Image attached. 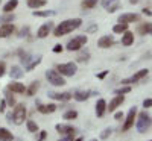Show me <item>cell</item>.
Returning a JSON list of instances; mask_svg holds the SVG:
<instances>
[{"label":"cell","mask_w":152,"mask_h":141,"mask_svg":"<svg viewBox=\"0 0 152 141\" xmlns=\"http://www.w3.org/2000/svg\"><path fill=\"white\" fill-rule=\"evenodd\" d=\"M107 111V102L104 99H99L97 103H96V115L97 117H102Z\"/></svg>","instance_id":"cell-16"},{"label":"cell","mask_w":152,"mask_h":141,"mask_svg":"<svg viewBox=\"0 0 152 141\" xmlns=\"http://www.w3.org/2000/svg\"><path fill=\"white\" fill-rule=\"evenodd\" d=\"M134 43V33L129 32V31H126L123 32V36H122V44L123 46H131Z\"/></svg>","instance_id":"cell-18"},{"label":"cell","mask_w":152,"mask_h":141,"mask_svg":"<svg viewBox=\"0 0 152 141\" xmlns=\"http://www.w3.org/2000/svg\"><path fill=\"white\" fill-rule=\"evenodd\" d=\"M126 31H128V24H123V23H119L113 28L114 33H122V32H126Z\"/></svg>","instance_id":"cell-29"},{"label":"cell","mask_w":152,"mask_h":141,"mask_svg":"<svg viewBox=\"0 0 152 141\" xmlns=\"http://www.w3.org/2000/svg\"><path fill=\"white\" fill-rule=\"evenodd\" d=\"M113 43H114L113 36L105 35V36H100V38H99L97 46H99V47H102V49H108V47H111V46H113Z\"/></svg>","instance_id":"cell-12"},{"label":"cell","mask_w":152,"mask_h":141,"mask_svg":"<svg viewBox=\"0 0 152 141\" xmlns=\"http://www.w3.org/2000/svg\"><path fill=\"white\" fill-rule=\"evenodd\" d=\"M148 73H149V70L148 68H142L140 71H137L135 74H132L131 78H128V79H123L122 81V84L123 85H128V84H134V82H138L142 78H145V76H148Z\"/></svg>","instance_id":"cell-7"},{"label":"cell","mask_w":152,"mask_h":141,"mask_svg":"<svg viewBox=\"0 0 152 141\" xmlns=\"http://www.w3.org/2000/svg\"><path fill=\"white\" fill-rule=\"evenodd\" d=\"M102 6L111 14V12H114L120 6V2H119V0H102Z\"/></svg>","instance_id":"cell-10"},{"label":"cell","mask_w":152,"mask_h":141,"mask_svg":"<svg viewBox=\"0 0 152 141\" xmlns=\"http://www.w3.org/2000/svg\"><path fill=\"white\" fill-rule=\"evenodd\" d=\"M73 137L75 134H70V135H66V138H61L59 141H73Z\"/></svg>","instance_id":"cell-44"},{"label":"cell","mask_w":152,"mask_h":141,"mask_svg":"<svg viewBox=\"0 0 152 141\" xmlns=\"http://www.w3.org/2000/svg\"><path fill=\"white\" fill-rule=\"evenodd\" d=\"M5 105H6V102H2V103H0V111H3V108H5Z\"/></svg>","instance_id":"cell-49"},{"label":"cell","mask_w":152,"mask_h":141,"mask_svg":"<svg viewBox=\"0 0 152 141\" xmlns=\"http://www.w3.org/2000/svg\"><path fill=\"white\" fill-rule=\"evenodd\" d=\"M46 135H47V132H46V131H41V132H40V138H38V141H43V140L46 138Z\"/></svg>","instance_id":"cell-45"},{"label":"cell","mask_w":152,"mask_h":141,"mask_svg":"<svg viewBox=\"0 0 152 141\" xmlns=\"http://www.w3.org/2000/svg\"><path fill=\"white\" fill-rule=\"evenodd\" d=\"M87 41H88V38H87L85 35H78V36H75L73 40L69 41L67 50H70V52H76V50L82 49V46L87 44Z\"/></svg>","instance_id":"cell-4"},{"label":"cell","mask_w":152,"mask_h":141,"mask_svg":"<svg viewBox=\"0 0 152 141\" xmlns=\"http://www.w3.org/2000/svg\"><path fill=\"white\" fill-rule=\"evenodd\" d=\"M46 79L50 82V85H53V86H62V85H66V79L62 78L58 71H55V70H47L46 71Z\"/></svg>","instance_id":"cell-3"},{"label":"cell","mask_w":152,"mask_h":141,"mask_svg":"<svg viewBox=\"0 0 152 141\" xmlns=\"http://www.w3.org/2000/svg\"><path fill=\"white\" fill-rule=\"evenodd\" d=\"M18 6V0H8V3L3 6V12H11Z\"/></svg>","instance_id":"cell-24"},{"label":"cell","mask_w":152,"mask_h":141,"mask_svg":"<svg viewBox=\"0 0 152 141\" xmlns=\"http://www.w3.org/2000/svg\"><path fill=\"white\" fill-rule=\"evenodd\" d=\"M46 3H47L46 0H28V6H29V8H34V9L43 8Z\"/></svg>","instance_id":"cell-22"},{"label":"cell","mask_w":152,"mask_h":141,"mask_svg":"<svg viewBox=\"0 0 152 141\" xmlns=\"http://www.w3.org/2000/svg\"><path fill=\"white\" fill-rule=\"evenodd\" d=\"M138 32L142 35H146V33H151L152 35V24L151 23H143L140 28H138Z\"/></svg>","instance_id":"cell-26"},{"label":"cell","mask_w":152,"mask_h":141,"mask_svg":"<svg viewBox=\"0 0 152 141\" xmlns=\"http://www.w3.org/2000/svg\"><path fill=\"white\" fill-rule=\"evenodd\" d=\"M14 14H11V12H6L5 15H0V23H3V24H6V23H12L14 21Z\"/></svg>","instance_id":"cell-27"},{"label":"cell","mask_w":152,"mask_h":141,"mask_svg":"<svg viewBox=\"0 0 152 141\" xmlns=\"http://www.w3.org/2000/svg\"><path fill=\"white\" fill-rule=\"evenodd\" d=\"M24 117H26V106H24L23 103H18L14 109V112H12V120H14V123L17 124H21L24 121Z\"/></svg>","instance_id":"cell-5"},{"label":"cell","mask_w":152,"mask_h":141,"mask_svg":"<svg viewBox=\"0 0 152 141\" xmlns=\"http://www.w3.org/2000/svg\"><path fill=\"white\" fill-rule=\"evenodd\" d=\"M8 89H9L11 93H18V94H21V93L26 91L24 85H23V84H20V82H11V84L8 85Z\"/></svg>","instance_id":"cell-13"},{"label":"cell","mask_w":152,"mask_h":141,"mask_svg":"<svg viewBox=\"0 0 152 141\" xmlns=\"http://www.w3.org/2000/svg\"><path fill=\"white\" fill-rule=\"evenodd\" d=\"M5 70H6V65H5V62L3 61H0V78L5 74Z\"/></svg>","instance_id":"cell-40"},{"label":"cell","mask_w":152,"mask_h":141,"mask_svg":"<svg viewBox=\"0 0 152 141\" xmlns=\"http://www.w3.org/2000/svg\"><path fill=\"white\" fill-rule=\"evenodd\" d=\"M97 2H99V0H82L81 6H82L84 9H91V8H94V6L97 5Z\"/></svg>","instance_id":"cell-28"},{"label":"cell","mask_w":152,"mask_h":141,"mask_svg":"<svg viewBox=\"0 0 152 141\" xmlns=\"http://www.w3.org/2000/svg\"><path fill=\"white\" fill-rule=\"evenodd\" d=\"M82 24V20L81 18H70V20H66L62 21L61 24H58V26L53 29V35L55 36H64L73 31H76L78 28H81Z\"/></svg>","instance_id":"cell-1"},{"label":"cell","mask_w":152,"mask_h":141,"mask_svg":"<svg viewBox=\"0 0 152 141\" xmlns=\"http://www.w3.org/2000/svg\"><path fill=\"white\" fill-rule=\"evenodd\" d=\"M149 141H152V140H149Z\"/></svg>","instance_id":"cell-52"},{"label":"cell","mask_w":152,"mask_h":141,"mask_svg":"<svg viewBox=\"0 0 152 141\" xmlns=\"http://www.w3.org/2000/svg\"><path fill=\"white\" fill-rule=\"evenodd\" d=\"M9 74H11L12 79H20V78H23V70H21L18 65H12Z\"/></svg>","instance_id":"cell-21"},{"label":"cell","mask_w":152,"mask_h":141,"mask_svg":"<svg viewBox=\"0 0 152 141\" xmlns=\"http://www.w3.org/2000/svg\"><path fill=\"white\" fill-rule=\"evenodd\" d=\"M0 141H12V134L5 127H0Z\"/></svg>","instance_id":"cell-23"},{"label":"cell","mask_w":152,"mask_h":141,"mask_svg":"<svg viewBox=\"0 0 152 141\" xmlns=\"http://www.w3.org/2000/svg\"><path fill=\"white\" fill-rule=\"evenodd\" d=\"M123 117V114L122 112H116V115H114V118H116V120H120Z\"/></svg>","instance_id":"cell-46"},{"label":"cell","mask_w":152,"mask_h":141,"mask_svg":"<svg viewBox=\"0 0 152 141\" xmlns=\"http://www.w3.org/2000/svg\"><path fill=\"white\" fill-rule=\"evenodd\" d=\"M91 141H97V140H91Z\"/></svg>","instance_id":"cell-51"},{"label":"cell","mask_w":152,"mask_h":141,"mask_svg":"<svg viewBox=\"0 0 152 141\" xmlns=\"http://www.w3.org/2000/svg\"><path fill=\"white\" fill-rule=\"evenodd\" d=\"M53 14H55L53 11H35L34 17H49V15H53Z\"/></svg>","instance_id":"cell-31"},{"label":"cell","mask_w":152,"mask_h":141,"mask_svg":"<svg viewBox=\"0 0 152 141\" xmlns=\"http://www.w3.org/2000/svg\"><path fill=\"white\" fill-rule=\"evenodd\" d=\"M78 117V112L76 111H67L66 114H64V118L66 120H73V118H76Z\"/></svg>","instance_id":"cell-35"},{"label":"cell","mask_w":152,"mask_h":141,"mask_svg":"<svg viewBox=\"0 0 152 141\" xmlns=\"http://www.w3.org/2000/svg\"><path fill=\"white\" fill-rule=\"evenodd\" d=\"M78 70L75 62H66V64H59L58 65V73L61 76H73Z\"/></svg>","instance_id":"cell-6"},{"label":"cell","mask_w":152,"mask_h":141,"mask_svg":"<svg viewBox=\"0 0 152 141\" xmlns=\"http://www.w3.org/2000/svg\"><path fill=\"white\" fill-rule=\"evenodd\" d=\"M88 96H90V93H88V91H76V93L73 94L75 100H78V102H84V100H87Z\"/></svg>","instance_id":"cell-25"},{"label":"cell","mask_w":152,"mask_h":141,"mask_svg":"<svg viewBox=\"0 0 152 141\" xmlns=\"http://www.w3.org/2000/svg\"><path fill=\"white\" fill-rule=\"evenodd\" d=\"M137 131L140 132V134H145L149 127H151V117L146 114V112H140L138 114V118H137Z\"/></svg>","instance_id":"cell-2"},{"label":"cell","mask_w":152,"mask_h":141,"mask_svg":"<svg viewBox=\"0 0 152 141\" xmlns=\"http://www.w3.org/2000/svg\"><path fill=\"white\" fill-rule=\"evenodd\" d=\"M137 20H138L137 14H122L119 17V23H123V24H128V23H132V21H137Z\"/></svg>","instance_id":"cell-15"},{"label":"cell","mask_w":152,"mask_h":141,"mask_svg":"<svg viewBox=\"0 0 152 141\" xmlns=\"http://www.w3.org/2000/svg\"><path fill=\"white\" fill-rule=\"evenodd\" d=\"M129 2H131V3H132V5H135V3H137V2H138V0H129Z\"/></svg>","instance_id":"cell-50"},{"label":"cell","mask_w":152,"mask_h":141,"mask_svg":"<svg viewBox=\"0 0 152 141\" xmlns=\"http://www.w3.org/2000/svg\"><path fill=\"white\" fill-rule=\"evenodd\" d=\"M96 29H97V26H96V24H93V26H90L87 31H88V32H93V31H96Z\"/></svg>","instance_id":"cell-48"},{"label":"cell","mask_w":152,"mask_h":141,"mask_svg":"<svg viewBox=\"0 0 152 141\" xmlns=\"http://www.w3.org/2000/svg\"><path fill=\"white\" fill-rule=\"evenodd\" d=\"M107 74H108V71H102V73H100V74L97 76V78H99V79H104L105 76H107Z\"/></svg>","instance_id":"cell-47"},{"label":"cell","mask_w":152,"mask_h":141,"mask_svg":"<svg viewBox=\"0 0 152 141\" xmlns=\"http://www.w3.org/2000/svg\"><path fill=\"white\" fill-rule=\"evenodd\" d=\"M56 131L61 135H70V134H75V127L69 124H56Z\"/></svg>","instance_id":"cell-17"},{"label":"cell","mask_w":152,"mask_h":141,"mask_svg":"<svg viewBox=\"0 0 152 141\" xmlns=\"http://www.w3.org/2000/svg\"><path fill=\"white\" fill-rule=\"evenodd\" d=\"M6 103H8V105H11V106L15 103V100H14V97L11 96V93H6Z\"/></svg>","instance_id":"cell-39"},{"label":"cell","mask_w":152,"mask_h":141,"mask_svg":"<svg viewBox=\"0 0 152 141\" xmlns=\"http://www.w3.org/2000/svg\"><path fill=\"white\" fill-rule=\"evenodd\" d=\"M111 132H113V129H111V127H107V129H105L102 134H100V140H107V138L111 135Z\"/></svg>","instance_id":"cell-37"},{"label":"cell","mask_w":152,"mask_h":141,"mask_svg":"<svg viewBox=\"0 0 152 141\" xmlns=\"http://www.w3.org/2000/svg\"><path fill=\"white\" fill-rule=\"evenodd\" d=\"M40 62H41V56H37V59H34V62H31L26 68H28V70H32V68H34L35 65H38Z\"/></svg>","instance_id":"cell-38"},{"label":"cell","mask_w":152,"mask_h":141,"mask_svg":"<svg viewBox=\"0 0 152 141\" xmlns=\"http://www.w3.org/2000/svg\"><path fill=\"white\" fill-rule=\"evenodd\" d=\"M143 106L148 109V108H152V99H146L145 102H143Z\"/></svg>","instance_id":"cell-41"},{"label":"cell","mask_w":152,"mask_h":141,"mask_svg":"<svg viewBox=\"0 0 152 141\" xmlns=\"http://www.w3.org/2000/svg\"><path fill=\"white\" fill-rule=\"evenodd\" d=\"M50 97L52 99H56V100H61V102H67V100H70L73 96L70 94V93H50Z\"/></svg>","instance_id":"cell-19"},{"label":"cell","mask_w":152,"mask_h":141,"mask_svg":"<svg viewBox=\"0 0 152 141\" xmlns=\"http://www.w3.org/2000/svg\"><path fill=\"white\" fill-rule=\"evenodd\" d=\"M123 102H125V97L119 94L117 97H114V99H113V100L110 102V106H108V111H110V112H113V111L116 109L117 106H120V105L123 103Z\"/></svg>","instance_id":"cell-14"},{"label":"cell","mask_w":152,"mask_h":141,"mask_svg":"<svg viewBox=\"0 0 152 141\" xmlns=\"http://www.w3.org/2000/svg\"><path fill=\"white\" fill-rule=\"evenodd\" d=\"M135 114H137V108L132 106V108L129 109V112H128V117H126L125 124L122 126V131H128V129H131V127H132V124H134V118H135Z\"/></svg>","instance_id":"cell-8"},{"label":"cell","mask_w":152,"mask_h":141,"mask_svg":"<svg viewBox=\"0 0 152 141\" xmlns=\"http://www.w3.org/2000/svg\"><path fill=\"white\" fill-rule=\"evenodd\" d=\"M129 91H131V86H122V88L116 89V94H120V96H123V94L129 93Z\"/></svg>","instance_id":"cell-36"},{"label":"cell","mask_w":152,"mask_h":141,"mask_svg":"<svg viewBox=\"0 0 152 141\" xmlns=\"http://www.w3.org/2000/svg\"><path fill=\"white\" fill-rule=\"evenodd\" d=\"M18 53H20V59H21V62H23V64H26V67H28V65H29V61H31V55L23 53L21 50H20Z\"/></svg>","instance_id":"cell-33"},{"label":"cell","mask_w":152,"mask_h":141,"mask_svg":"<svg viewBox=\"0 0 152 141\" xmlns=\"http://www.w3.org/2000/svg\"><path fill=\"white\" fill-rule=\"evenodd\" d=\"M14 31H15V28H14V24H12V23L2 24V26H0V38H6V36H9Z\"/></svg>","instance_id":"cell-11"},{"label":"cell","mask_w":152,"mask_h":141,"mask_svg":"<svg viewBox=\"0 0 152 141\" xmlns=\"http://www.w3.org/2000/svg\"><path fill=\"white\" fill-rule=\"evenodd\" d=\"M62 50H64V47H62L61 44H56V46L53 47V52H55V53H61Z\"/></svg>","instance_id":"cell-42"},{"label":"cell","mask_w":152,"mask_h":141,"mask_svg":"<svg viewBox=\"0 0 152 141\" xmlns=\"http://www.w3.org/2000/svg\"><path fill=\"white\" fill-rule=\"evenodd\" d=\"M38 111H40L41 114H52L56 111V105L50 103V105H40L38 106Z\"/></svg>","instance_id":"cell-20"},{"label":"cell","mask_w":152,"mask_h":141,"mask_svg":"<svg viewBox=\"0 0 152 141\" xmlns=\"http://www.w3.org/2000/svg\"><path fill=\"white\" fill-rule=\"evenodd\" d=\"M52 28H53V23H52V21H47V23L41 24L40 29L37 31V36H38V38H46V36H49Z\"/></svg>","instance_id":"cell-9"},{"label":"cell","mask_w":152,"mask_h":141,"mask_svg":"<svg viewBox=\"0 0 152 141\" xmlns=\"http://www.w3.org/2000/svg\"><path fill=\"white\" fill-rule=\"evenodd\" d=\"M38 88H40V82H38V81H34V82L31 84L29 89H28V94H29V96H34V94L37 93Z\"/></svg>","instance_id":"cell-30"},{"label":"cell","mask_w":152,"mask_h":141,"mask_svg":"<svg viewBox=\"0 0 152 141\" xmlns=\"http://www.w3.org/2000/svg\"><path fill=\"white\" fill-rule=\"evenodd\" d=\"M26 126H28V131L29 132H37L38 131V126H37V123L35 121H26Z\"/></svg>","instance_id":"cell-34"},{"label":"cell","mask_w":152,"mask_h":141,"mask_svg":"<svg viewBox=\"0 0 152 141\" xmlns=\"http://www.w3.org/2000/svg\"><path fill=\"white\" fill-rule=\"evenodd\" d=\"M88 59H90V53H88L87 50H85V52H81L78 55V58H76V61H79V62H87Z\"/></svg>","instance_id":"cell-32"},{"label":"cell","mask_w":152,"mask_h":141,"mask_svg":"<svg viewBox=\"0 0 152 141\" xmlns=\"http://www.w3.org/2000/svg\"><path fill=\"white\" fill-rule=\"evenodd\" d=\"M28 32H29V28L26 26V28H23V29L20 31V33H18V36H24V35H28Z\"/></svg>","instance_id":"cell-43"}]
</instances>
